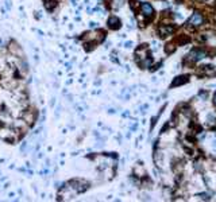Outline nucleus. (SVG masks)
<instances>
[{
	"mask_svg": "<svg viewBox=\"0 0 216 202\" xmlns=\"http://www.w3.org/2000/svg\"><path fill=\"white\" fill-rule=\"evenodd\" d=\"M0 138L3 139V140L8 141V143L14 144L21 136L18 135V132L14 128H0Z\"/></svg>",
	"mask_w": 216,
	"mask_h": 202,
	"instance_id": "obj_1",
	"label": "nucleus"
},
{
	"mask_svg": "<svg viewBox=\"0 0 216 202\" xmlns=\"http://www.w3.org/2000/svg\"><path fill=\"white\" fill-rule=\"evenodd\" d=\"M21 116H22V119H23V120L27 123V125L31 127V125H34V123H35V119H37V112H35L32 108H29V109H26V111L22 112Z\"/></svg>",
	"mask_w": 216,
	"mask_h": 202,
	"instance_id": "obj_2",
	"label": "nucleus"
},
{
	"mask_svg": "<svg viewBox=\"0 0 216 202\" xmlns=\"http://www.w3.org/2000/svg\"><path fill=\"white\" fill-rule=\"evenodd\" d=\"M8 50H10V53H11L15 58H19V59L23 58V50H22V47L19 46L16 42H11V43H10V46H8Z\"/></svg>",
	"mask_w": 216,
	"mask_h": 202,
	"instance_id": "obj_3",
	"label": "nucleus"
},
{
	"mask_svg": "<svg viewBox=\"0 0 216 202\" xmlns=\"http://www.w3.org/2000/svg\"><path fill=\"white\" fill-rule=\"evenodd\" d=\"M120 26H122V23H120L119 18H116V16H111V18L108 19V27L111 30H118L120 28Z\"/></svg>",
	"mask_w": 216,
	"mask_h": 202,
	"instance_id": "obj_4",
	"label": "nucleus"
},
{
	"mask_svg": "<svg viewBox=\"0 0 216 202\" xmlns=\"http://www.w3.org/2000/svg\"><path fill=\"white\" fill-rule=\"evenodd\" d=\"M189 23L193 24V26H199V24L203 23V16L199 14V12H196V14H193L192 18H190Z\"/></svg>",
	"mask_w": 216,
	"mask_h": 202,
	"instance_id": "obj_5",
	"label": "nucleus"
},
{
	"mask_svg": "<svg viewBox=\"0 0 216 202\" xmlns=\"http://www.w3.org/2000/svg\"><path fill=\"white\" fill-rule=\"evenodd\" d=\"M43 6L47 11H53L57 7V0H43Z\"/></svg>",
	"mask_w": 216,
	"mask_h": 202,
	"instance_id": "obj_6",
	"label": "nucleus"
},
{
	"mask_svg": "<svg viewBox=\"0 0 216 202\" xmlns=\"http://www.w3.org/2000/svg\"><path fill=\"white\" fill-rule=\"evenodd\" d=\"M142 11L145 15H147V16H151L153 14H154V9H153V7L150 6L149 3H143L142 4Z\"/></svg>",
	"mask_w": 216,
	"mask_h": 202,
	"instance_id": "obj_7",
	"label": "nucleus"
},
{
	"mask_svg": "<svg viewBox=\"0 0 216 202\" xmlns=\"http://www.w3.org/2000/svg\"><path fill=\"white\" fill-rule=\"evenodd\" d=\"M192 59H195V61H197V59H201V58H204V55L205 54L203 53V51H192Z\"/></svg>",
	"mask_w": 216,
	"mask_h": 202,
	"instance_id": "obj_8",
	"label": "nucleus"
},
{
	"mask_svg": "<svg viewBox=\"0 0 216 202\" xmlns=\"http://www.w3.org/2000/svg\"><path fill=\"white\" fill-rule=\"evenodd\" d=\"M187 81H188L187 77H177V79L173 82L172 86H176V85H178V84H184V82H187Z\"/></svg>",
	"mask_w": 216,
	"mask_h": 202,
	"instance_id": "obj_9",
	"label": "nucleus"
},
{
	"mask_svg": "<svg viewBox=\"0 0 216 202\" xmlns=\"http://www.w3.org/2000/svg\"><path fill=\"white\" fill-rule=\"evenodd\" d=\"M213 100H215V101H213V103H215V105H216V94H215V98H213Z\"/></svg>",
	"mask_w": 216,
	"mask_h": 202,
	"instance_id": "obj_10",
	"label": "nucleus"
}]
</instances>
